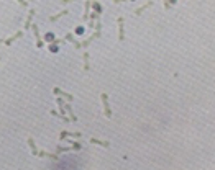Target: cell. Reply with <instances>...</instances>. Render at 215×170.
I'll use <instances>...</instances> for the list:
<instances>
[{
    "mask_svg": "<svg viewBox=\"0 0 215 170\" xmlns=\"http://www.w3.org/2000/svg\"><path fill=\"white\" fill-rule=\"evenodd\" d=\"M31 28H33V33H35V36H36V48H43V39H41V36H40V28H38V25H31Z\"/></svg>",
    "mask_w": 215,
    "mask_h": 170,
    "instance_id": "obj_6",
    "label": "cell"
},
{
    "mask_svg": "<svg viewBox=\"0 0 215 170\" xmlns=\"http://www.w3.org/2000/svg\"><path fill=\"white\" fill-rule=\"evenodd\" d=\"M38 155H40V157H46V152H45V151H40Z\"/></svg>",
    "mask_w": 215,
    "mask_h": 170,
    "instance_id": "obj_26",
    "label": "cell"
},
{
    "mask_svg": "<svg viewBox=\"0 0 215 170\" xmlns=\"http://www.w3.org/2000/svg\"><path fill=\"white\" fill-rule=\"evenodd\" d=\"M92 8H94V12L95 13H99V15H102V7H100V3L99 2H95V0H92Z\"/></svg>",
    "mask_w": 215,
    "mask_h": 170,
    "instance_id": "obj_18",
    "label": "cell"
},
{
    "mask_svg": "<svg viewBox=\"0 0 215 170\" xmlns=\"http://www.w3.org/2000/svg\"><path fill=\"white\" fill-rule=\"evenodd\" d=\"M69 2H76V0H61L62 5H66V3H69Z\"/></svg>",
    "mask_w": 215,
    "mask_h": 170,
    "instance_id": "obj_25",
    "label": "cell"
},
{
    "mask_svg": "<svg viewBox=\"0 0 215 170\" xmlns=\"http://www.w3.org/2000/svg\"><path fill=\"white\" fill-rule=\"evenodd\" d=\"M71 144H73L74 151H81V144H79V142H71Z\"/></svg>",
    "mask_w": 215,
    "mask_h": 170,
    "instance_id": "obj_20",
    "label": "cell"
},
{
    "mask_svg": "<svg viewBox=\"0 0 215 170\" xmlns=\"http://www.w3.org/2000/svg\"><path fill=\"white\" fill-rule=\"evenodd\" d=\"M53 93H54L56 97H58V95H59V97H64L67 102H73V100H74V97L71 95V93H66V92H62V90L58 88V87H54V88H53Z\"/></svg>",
    "mask_w": 215,
    "mask_h": 170,
    "instance_id": "obj_5",
    "label": "cell"
},
{
    "mask_svg": "<svg viewBox=\"0 0 215 170\" xmlns=\"http://www.w3.org/2000/svg\"><path fill=\"white\" fill-rule=\"evenodd\" d=\"M67 151H73V146H71V147H61V146H58V147H56V154H62V152H67Z\"/></svg>",
    "mask_w": 215,
    "mask_h": 170,
    "instance_id": "obj_19",
    "label": "cell"
},
{
    "mask_svg": "<svg viewBox=\"0 0 215 170\" xmlns=\"http://www.w3.org/2000/svg\"><path fill=\"white\" fill-rule=\"evenodd\" d=\"M123 17H118L117 18V25H118V41H123L125 39V26H123Z\"/></svg>",
    "mask_w": 215,
    "mask_h": 170,
    "instance_id": "obj_4",
    "label": "cell"
},
{
    "mask_svg": "<svg viewBox=\"0 0 215 170\" xmlns=\"http://www.w3.org/2000/svg\"><path fill=\"white\" fill-rule=\"evenodd\" d=\"M149 7H153V0H148L145 5H141L140 8H137V10H135V15H141V13L145 12L146 8H149Z\"/></svg>",
    "mask_w": 215,
    "mask_h": 170,
    "instance_id": "obj_10",
    "label": "cell"
},
{
    "mask_svg": "<svg viewBox=\"0 0 215 170\" xmlns=\"http://www.w3.org/2000/svg\"><path fill=\"white\" fill-rule=\"evenodd\" d=\"M49 113H51L53 116H56V118H61V116H59V113H58V111H54V110H51V111H49Z\"/></svg>",
    "mask_w": 215,
    "mask_h": 170,
    "instance_id": "obj_23",
    "label": "cell"
},
{
    "mask_svg": "<svg viewBox=\"0 0 215 170\" xmlns=\"http://www.w3.org/2000/svg\"><path fill=\"white\" fill-rule=\"evenodd\" d=\"M121 2H133V0H113V3H121Z\"/></svg>",
    "mask_w": 215,
    "mask_h": 170,
    "instance_id": "obj_24",
    "label": "cell"
},
{
    "mask_svg": "<svg viewBox=\"0 0 215 170\" xmlns=\"http://www.w3.org/2000/svg\"><path fill=\"white\" fill-rule=\"evenodd\" d=\"M90 144H97V146H102V147H109L110 146L109 141H99V139H94V138H90Z\"/></svg>",
    "mask_w": 215,
    "mask_h": 170,
    "instance_id": "obj_13",
    "label": "cell"
},
{
    "mask_svg": "<svg viewBox=\"0 0 215 170\" xmlns=\"http://www.w3.org/2000/svg\"><path fill=\"white\" fill-rule=\"evenodd\" d=\"M56 103H58L59 105V116H61V119H62V121H71V119L69 118H66V111H64V100H62V98L58 95V98H56Z\"/></svg>",
    "mask_w": 215,
    "mask_h": 170,
    "instance_id": "obj_3",
    "label": "cell"
},
{
    "mask_svg": "<svg viewBox=\"0 0 215 170\" xmlns=\"http://www.w3.org/2000/svg\"><path fill=\"white\" fill-rule=\"evenodd\" d=\"M64 108L67 110V113H69V119H71V121H77V118H76V115H74L73 108H71V105H64Z\"/></svg>",
    "mask_w": 215,
    "mask_h": 170,
    "instance_id": "obj_17",
    "label": "cell"
},
{
    "mask_svg": "<svg viewBox=\"0 0 215 170\" xmlns=\"http://www.w3.org/2000/svg\"><path fill=\"white\" fill-rule=\"evenodd\" d=\"M100 34H102V23H100V20H97V23H95V31L92 33V36H89L87 39H85L84 42H81V48H87L89 44L94 39H97V38H100Z\"/></svg>",
    "mask_w": 215,
    "mask_h": 170,
    "instance_id": "obj_1",
    "label": "cell"
},
{
    "mask_svg": "<svg viewBox=\"0 0 215 170\" xmlns=\"http://www.w3.org/2000/svg\"><path fill=\"white\" fill-rule=\"evenodd\" d=\"M21 36H23V31H17V33L13 34L12 38H8V39H5V44H7V46H10V44H12V42L15 41L17 38H21Z\"/></svg>",
    "mask_w": 215,
    "mask_h": 170,
    "instance_id": "obj_12",
    "label": "cell"
},
{
    "mask_svg": "<svg viewBox=\"0 0 215 170\" xmlns=\"http://www.w3.org/2000/svg\"><path fill=\"white\" fill-rule=\"evenodd\" d=\"M171 8V3H169V0H164V10H169Z\"/></svg>",
    "mask_w": 215,
    "mask_h": 170,
    "instance_id": "obj_21",
    "label": "cell"
},
{
    "mask_svg": "<svg viewBox=\"0 0 215 170\" xmlns=\"http://www.w3.org/2000/svg\"><path fill=\"white\" fill-rule=\"evenodd\" d=\"M67 13H69V12H67V8H64L62 12H59V13H58V15H54V17H49V21H58V20L61 18V17L67 15Z\"/></svg>",
    "mask_w": 215,
    "mask_h": 170,
    "instance_id": "obj_15",
    "label": "cell"
},
{
    "mask_svg": "<svg viewBox=\"0 0 215 170\" xmlns=\"http://www.w3.org/2000/svg\"><path fill=\"white\" fill-rule=\"evenodd\" d=\"M26 141H28V144H30V149H31V154H33V155H38V149H36V144H35V141H33V138H28Z\"/></svg>",
    "mask_w": 215,
    "mask_h": 170,
    "instance_id": "obj_14",
    "label": "cell"
},
{
    "mask_svg": "<svg viewBox=\"0 0 215 170\" xmlns=\"http://www.w3.org/2000/svg\"><path fill=\"white\" fill-rule=\"evenodd\" d=\"M82 59H84V70H90V62H89V52H84Z\"/></svg>",
    "mask_w": 215,
    "mask_h": 170,
    "instance_id": "obj_16",
    "label": "cell"
},
{
    "mask_svg": "<svg viewBox=\"0 0 215 170\" xmlns=\"http://www.w3.org/2000/svg\"><path fill=\"white\" fill-rule=\"evenodd\" d=\"M35 13H36V10H35V8H31L30 13H28L26 21H25V28H26V30H28V28H31V20H33V17H35Z\"/></svg>",
    "mask_w": 215,
    "mask_h": 170,
    "instance_id": "obj_11",
    "label": "cell"
},
{
    "mask_svg": "<svg viewBox=\"0 0 215 170\" xmlns=\"http://www.w3.org/2000/svg\"><path fill=\"white\" fill-rule=\"evenodd\" d=\"M64 39H66V41H71V42H73V44H74V48H76V49H79V48H81V42H79L77 39H74V34H73V33H66V36H64Z\"/></svg>",
    "mask_w": 215,
    "mask_h": 170,
    "instance_id": "obj_9",
    "label": "cell"
},
{
    "mask_svg": "<svg viewBox=\"0 0 215 170\" xmlns=\"http://www.w3.org/2000/svg\"><path fill=\"white\" fill-rule=\"evenodd\" d=\"M90 3H92V0H85V3H84V15H82V20H84V21H87V20H89Z\"/></svg>",
    "mask_w": 215,
    "mask_h": 170,
    "instance_id": "obj_8",
    "label": "cell"
},
{
    "mask_svg": "<svg viewBox=\"0 0 215 170\" xmlns=\"http://www.w3.org/2000/svg\"><path fill=\"white\" fill-rule=\"evenodd\" d=\"M82 136V132H69V131H62L61 134H59V139L61 141H64V139H66V138H81Z\"/></svg>",
    "mask_w": 215,
    "mask_h": 170,
    "instance_id": "obj_7",
    "label": "cell"
},
{
    "mask_svg": "<svg viewBox=\"0 0 215 170\" xmlns=\"http://www.w3.org/2000/svg\"><path fill=\"white\" fill-rule=\"evenodd\" d=\"M100 98H102V105H104V111H105V118H112V110H110V105H109V95L104 93L100 95Z\"/></svg>",
    "mask_w": 215,
    "mask_h": 170,
    "instance_id": "obj_2",
    "label": "cell"
},
{
    "mask_svg": "<svg viewBox=\"0 0 215 170\" xmlns=\"http://www.w3.org/2000/svg\"><path fill=\"white\" fill-rule=\"evenodd\" d=\"M17 2H18L21 7H26V5H28V0H17Z\"/></svg>",
    "mask_w": 215,
    "mask_h": 170,
    "instance_id": "obj_22",
    "label": "cell"
}]
</instances>
